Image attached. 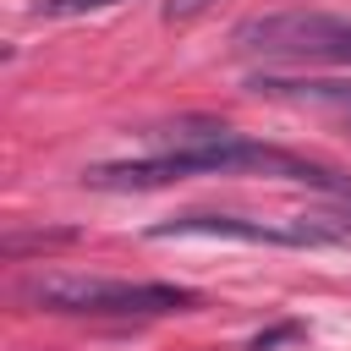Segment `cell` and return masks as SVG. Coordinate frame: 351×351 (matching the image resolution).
Masks as SVG:
<instances>
[{"label":"cell","instance_id":"1","mask_svg":"<svg viewBox=\"0 0 351 351\" xmlns=\"http://www.w3.org/2000/svg\"><path fill=\"white\" fill-rule=\"evenodd\" d=\"M186 176H274V181H302L307 159L252 143L241 132H219L208 143L192 148H165V154H143V159H115V165H88L82 181L88 186H165V181H186Z\"/></svg>","mask_w":351,"mask_h":351},{"label":"cell","instance_id":"2","mask_svg":"<svg viewBox=\"0 0 351 351\" xmlns=\"http://www.w3.org/2000/svg\"><path fill=\"white\" fill-rule=\"evenodd\" d=\"M27 296L49 313H88V318H159L197 307V291L165 280H99V274H44Z\"/></svg>","mask_w":351,"mask_h":351},{"label":"cell","instance_id":"3","mask_svg":"<svg viewBox=\"0 0 351 351\" xmlns=\"http://www.w3.org/2000/svg\"><path fill=\"white\" fill-rule=\"evenodd\" d=\"M230 49L247 60H280V66H351V16H335V11L247 16L230 33Z\"/></svg>","mask_w":351,"mask_h":351},{"label":"cell","instance_id":"4","mask_svg":"<svg viewBox=\"0 0 351 351\" xmlns=\"http://www.w3.org/2000/svg\"><path fill=\"white\" fill-rule=\"evenodd\" d=\"M121 0H38L44 16H88V11H110Z\"/></svg>","mask_w":351,"mask_h":351},{"label":"cell","instance_id":"5","mask_svg":"<svg viewBox=\"0 0 351 351\" xmlns=\"http://www.w3.org/2000/svg\"><path fill=\"white\" fill-rule=\"evenodd\" d=\"M77 230H38V236H5V252H27V247H66Z\"/></svg>","mask_w":351,"mask_h":351},{"label":"cell","instance_id":"6","mask_svg":"<svg viewBox=\"0 0 351 351\" xmlns=\"http://www.w3.org/2000/svg\"><path fill=\"white\" fill-rule=\"evenodd\" d=\"M214 0H165V22H192L197 11H208Z\"/></svg>","mask_w":351,"mask_h":351},{"label":"cell","instance_id":"7","mask_svg":"<svg viewBox=\"0 0 351 351\" xmlns=\"http://www.w3.org/2000/svg\"><path fill=\"white\" fill-rule=\"evenodd\" d=\"M280 340H296V324H280V329H263V335L252 340V351H274Z\"/></svg>","mask_w":351,"mask_h":351}]
</instances>
